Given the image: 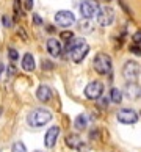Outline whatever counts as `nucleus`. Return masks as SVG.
<instances>
[{
    "mask_svg": "<svg viewBox=\"0 0 141 152\" xmlns=\"http://www.w3.org/2000/svg\"><path fill=\"white\" fill-rule=\"evenodd\" d=\"M126 96L129 99H138L141 96V86L137 85L135 82H129L126 86Z\"/></svg>",
    "mask_w": 141,
    "mask_h": 152,
    "instance_id": "ddd939ff",
    "label": "nucleus"
},
{
    "mask_svg": "<svg viewBox=\"0 0 141 152\" xmlns=\"http://www.w3.org/2000/svg\"><path fill=\"white\" fill-rule=\"evenodd\" d=\"M118 121L122 124H135L138 121V113L132 108H122L118 111Z\"/></svg>",
    "mask_w": 141,
    "mask_h": 152,
    "instance_id": "1a4fd4ad",
    "label": "nucleus"
},
{
    "mask_svg": "<svg viewBox=\"0 0 141 152\" xmlns=\"http://www.w3.org/2000/svg\"><path fill=\"white\" fill-rule=\"evenodd\" d=\"M52 121V113L46 108H36L33 110L27 118V122L30 124L31 127H42L46 126L47 122Z\"/></svg>",
    "mask_w": 141,
    "mask_h": 152,
    "instance_id": "f03ea898",
    "label": "nucleus"
},
{
    "mask_svg": "<svg viewBox=\"0 0 141 152\" xmlns=\"http://www.w3.org/2000/svg\"><path fill=\"white\" fill-rule=\"evenodd\" d=\"M22 69L27 72H31L35 69V58H33L31 53H25L22 57Z\"/></svg>",
    "mask_w": 141,
    "mask_h": 152,
    "instance_id": "4468645a",
    "label": "nucleus"
},
{
    "mask_svg": "<svg viewBox=\"0 0 141 152\" xmlns=\"http://www.w3.org/2000/svg\"><path fill=\"white\" fill-rule=\"evenodd\" d=\"M102 93H104V85L100 82H91L85 88V96L91 100H97L99 97H102Z\"/></svg>",
    "mask_w": 141,
    "mask_h": 152,
    "instance_id": "6e6552de",
    "label": "nucleus"
},
{
    "mask_svg": "<svg viewBox=\"0 0 141 152\" xmlns=\"http://www.w3.org/2000/svg\"><path fill=\"white\" fill-rule=\"evenodd\" d=\"M47 52L52 55L53 58L60 57L61 52H63V47H61V42L56 38H50L47 41Z\"/></svg>",
    "mask_w": 141,
    "mask_h": 152,
    "instance_id": "9b49d317",
    "label": "nucleus"
},
{
    "mask_svg": "<svg viewBox=\"0 0 141 152\" xmlns=\"http://www.w3.org/2000/svg\"><path fill=\"white\" fill-rule=\"evenodd\" d=\"M14 11H16V13H19V11H20V2H19V0H14Z\"/></svg>",
    "mask_w": 141,
    "mask_h": 152,
    "instance_id": "bb28decb",
    "label": "nucleus"
},
{
    "mask_svg": "<svg viewBox=\"0 0 141 152\" xmlns=\"http://www.w3.org/2000/svg\"><path fill=\"white\" fill-rule=\"evenodd\" d=\"M93 66H94L96 72L100 74V75L110 74L111 67H113L110 55H107V53H97V55H96V58H94V61H93Z\"/></svg>",
    "mask_w": 141,
    "mask_h": 152,
    "instance_id": "7ed1b4c3",
    "label": "nucleus"
},
{
    "mask_svg": "<svg viewBox=\"0 0 141 152\" xmlns=\"http://www.w3.org/2000/svg\"><path fill=\"white\" fill-rule=\"evenodd\" d=\"M66 50H67V53L71 55L72 61H75V63H80V61H83L85 57L88 55L89 46H88V42L85 41L83 38H72L71 41L67 42Z\"/></svg>",
    "mask_w": 141,
    "mask_h": 152,
    "instance_id": "f257e3e1",
    "label": "nucleus"
},
{
    "mask_svg": "<svg viewBox=\"0 0 141 152\" xmlns=\"http://www.w3.org/2000/svg\"><path fill=\"white\" fill-rule=\"evenodd\" d=\"M25 8L27 10H31L33 8V0H27V2H25Z\"/></svg>",
    "mask_w": 141,
    "mask_h": 152,
    "instance_id": "cd10ccee",
    "label": "nucleus"
},
{
    "mask_svg": "<svg viewBox=\"0 0 141 152\" xmlns=\"http://www.w3.org/2000/svg\"><path fill=\"white\" fill-rule=\"evenodd\" d=\"M19 33H20V36L24 38V39H27V36H25V31H24V28H19Z\"/></svg>",
    "mask_w": 141,
    "mask_h": 152,
    "instance_id": "c85d7f7f",
    "label": "nucleus"
},
{
    "mask_svg": "<svg viewBox=\"0 0 141 152\" xmlns=\"http://www.w3.org/2000/svg\"><path fill=\"white\" fill-rule=\"evenodd\" d=\"M72 38H74V33L72 31H63L61 33V39H64V41H67V42H69Z\"/></svg>",
    "mask_w": 141,
    "mask_h": 152,
    "instance_id": "412c9836",
    "label": "nucleus"
},
{
    "mask_svg": "<svg viewBox=\"0 0 141 152\" xmlns=\"http://www.w3.org/2000/svg\"><path fill=\"white\" fill-rule=\"evenodd\" d=\"M55 24L58 27H63V28H67V27L75 24V16L71 13V11H58L55 14Z\"/></svg>",
    "mask_w": 141,
    "mask_h": 152,
    "instance_id": "423d86ee",
    "label": "nucleus"
},
{
    "mask_svg": "<svg viewBox=\"0 0 141 152\" xmlns=\"http://www.w3.org/2000/svg\"><path fill=\"white\" fill-rule=\"evenodd\" d=\"M8 55H9V60H11V61L19 60V53H18V50L13 49V47H9V49H8Z\"/></svg>",
    "mask_w": 141,
    "mask_h": 152,
    "instance_id": "6ab92c4d",
    "label": "nucleus"
},
{
    "mask_svg": "<svg viewBox=\"0 0 141 152\" xmlns=\"http://www.w3.org/2000/svg\"><path fill=\"white\" fill-rule=\"evenodd\" d=\"M33 22H35L36 25H41V24H42V19L39 18L38 14H33Z\"/></svg>",
    "mask_w": 141,
    "mask_h": 152,
    "instance_id": "b1692460",
    "label": "nucleus"
},
{
    "mask_svg": "<svg viewBox=\"0 0 141 152\" xmlns=\"http://www.w3.org/2000/svg\"><path fill=\"white\" fill-rule=\"evenodd\" d=\"M97 22H99V25H102V27L111 25L113 22H115V11H113V8L111 7L100 8L99 13H97Z\"/></svg>",
    "mask_w": 141,
    "mask_h": 152,
    "instance_id": "0eeeda50",
    "label": "nucleus"
},
{
    "mask_svg": "<svg viewBox=\"0 0 141 152\" xmlns=\"http://www.w3.org/2000/svg\"><path fill=\"white\" fill-rule=\"evenodd\" d=\"M99 10H100V5L97 0H83L80 3V14L85 19H91L94 16H97Z\"/></svg>",
    "mask_w": 141,
    "mask_h": 152,
    "instance_id": "20e7f679",
    "label": "nucleus"
},
{
    "mask_svg": "<svg viewBox=\"0 0 141 152\" xmlns=\"http://www.w3.org/2000/svg\"><path fill=\"white\" fill-rule=\"evenodd\" d=\"M60 137V127L58 126H52L49 129V130L46 132V135H44V144H46V148H53L56 140H58Z\"/></svg>",
    "mask_w": 141,
    "mask_h": 152,
    "instance_id": "9d476101",
    "label": "nucleus"
},
{
    "mask_svg": "<svg viewBox=\"0 0 141 152\" xmlns=\"http://www.w3.org/2000/svg\"><path fill=\"white\" fill-rule=\"evenodd\" d=\"M2 72H3V64L0 63V74H2Z\"/></svg>",
    "mask_w": 141,
    "mask_h": 152,
    "instance_id": "c756f323",
    "label": "nucleus"
},
{
    "mask_svg": "<svg viewBox=\"0 0 141 152\" xmlns=\"http://www.w3.org/2000/svg\"><path fill=\"white\" fill-rule=\"evenodd\" d=\"M130 52H133L135 55H141V49L138 47V44H133V46H130Z\"/></svg>",
    "mask_w": 141,
    "mask_h": 152,
    "instance_id": "4be33fe9",
    "label": "nucleus"
},
{
    "mask_svg": "<svg viewBox=\"0 0 141 152\" xmlns=\"http://www.w3.org/2000/svg\"><path fill=\"white\" fill-rule=\"evenodd\" d=\"M110 97H111V102H115V104H121L122 102V93L118 88H113L110 91Z\"/></svg>",
    "mask_w": 141,
    "mask_h": 152,
    "instance_id": "f3484780",
    "label": "nucleus"
},
{
    "mask_svg": "<svg viewBox=\"0 0 141 152\" xmlns=\"http://www.w3.org/2000/svg\"><path fill=\"white\" fill-rule=\"evenodd\" d=\"M99 99H100V97H99ZM99 99H97V100H99ZM108 102H110V100L107 99V97L100 99V107H108Z\"/></svg>",
    "mask_w": 141,
    "mask_h": 152,
    "instance_id": "a878e982",
    "label": "nucleus"
},
{
    "mask_svg": "<svg viewBox=\"0 0 141 152\" xmlns=\"http://www.w3.org/2000/svg\"><path fill=\"white\" fill-rule=\"evenodd\" d=\"M66 144L69 146V148L78 149L82 146V140H80V137H77V135H69V137L66 138Z\"/></svg>",
    "mask_w": 141,
    "mask_h": 152,
    "instance_id": "2eb2a0df",
    "label": "nucleus"
},
{
    "mask_svg": "<svg viewBox=\"0 0 141 152\" xmlns=\"http://www.w3.org/2000/svg\"><path fill=\"white\" fill-rule=\"evenodd\" d=\"M133 41H135V44H140L141 42V31H137L133 35Z\"/></svg>",
    "mask_w": 141,
    "mask_h": 152,
    "instance_id": "5701e85b",
    "label": "nucleus"
},
{
    "mask_svg": "<svg viewBox=\"0 0 141 152\" xmlns=\"http://www.w3.org/2000/svg\"><path fill=\"white\" fill-rule=\"evenodd\" d=\"M11 152H27V148H25V144L22 143V141H16L13 144V149H11Z\"/></svg>",
    "mask_w": 141,
    "mask_h": 152,
    "instance_id": "a211bd4d",
    "label": "nucleus"
},
{
    "mask_svg": "<svg viewBox=\"0 0 141 152\" xmlns=\"http://www.w3.org/2000/svg\"><path fill=\"white\" fill-rule=\"evenodd\" d=\"M2 24H3L5 27H7V28H9V27L13 25V20H11V18H9V16H7V14H5V16H2Z\"/></svg>",
    "mask_w": 141,
    "mask_h": 152,
    "instance_id": "aec40b11",
    "label": "nucleus"
},
{
    "mask_svg": "<svg viewBox=\"0 0 141 152\" xmlns=\"http://www.w3.org/2000/svg\"><path fill=\"white\" fill-rule=\"evenodd\" d=\"M35 152H41V151H35Z\"/></svg>",
    "mask_w": 141,
    "mask_h": 152,
    "instance_id": "7c9ffc66",
    "label": "nucleus"
},
{
    "mask_svg": "<svg viewBox=\"0 0 141 152\" xmlns=\"http://www.w3.org/2000/svg\"><path fill=\"white\" fill-rule=\"evenodd\" d=\"M140 72H141V67L137 61H127L122 67V75L127 82H135L137 78L140 77Z\"/></svg>",
    "mask_w": 141,
    "mask_h": 152,
    "instance_id": "39448f33",
    "label": "nucleus"
},
{
    "mask_svg": "<svg viewBox=\"0 0 141 152\" xmlns=\"http://www.w3.org/2000/svg\"><path fill=\"white\" fill-rule=\"evenodd\" d=\"M74 126L77 130H85L88 126V118L85 116V115H80V116H77L75 118V122H74Z\"/></svg>",
    "mask_w": 141,
    "mask_h": 152,
    "instance_id": "dca6fc26",
    "label": "nucleus"
},
{
    "mask_svg": "<svg viewBox=\"0 0 141 152\" xmlns=\"http://www.w3.org/2000/svg\"><path fill=\"white\" fill-rule=\"evenodd\" d=\"M52 67H53L52 63H49V61H44V60H42V69H52Z\"/></svg>",
    "mask_w": 141,
    "mask_h": 152,
    "instance_id": "393cba45",
    "label": "nucleus"
},
{
    "mask_svg": "<svg viewBox=\"0 0 141 152\" xmlns=\"http://www.w3.org/2000/svg\"><path fill=\"white\" fill-rule=\"evenodd\" d=\"M36 97L39 102H49L52 99V89L47 85H39V88L36 89Z\"/></svg>",
    "mask_w": 141,
    "mask_h": 152,
    "instance_id": "f8f14e48",
    "label": "nucleus"
}]
</instances>
